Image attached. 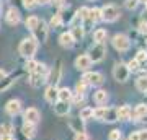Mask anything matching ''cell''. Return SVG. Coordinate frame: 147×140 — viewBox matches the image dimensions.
<instances>
[{
	"label": "cell",
	"mask_w": 147,
	"mask_h": 140,
	"mask_svg": "<svg viewBox=\"0 0 147 140\" xmlns=\"http://www.w3.org/2000/svg\"><path fill=\"white\" fill-rule=\"evenodd\" d=\"M18 51H20V54L23 56V57L31 59L33 56L36 54V51H38V41L34 39V38H26V39L21 41Z\"/></svg>",
	"instance_id": "1"
},
{
	"label": "cell",
	"mask_w": 147,
	"mask_h": 140,
	"mask_svg": "<svg viewBox=\"0 0 147 140\" xmlns=\"http://www.w3.org/2000/svg\"><path fill=\"white\" fill-rule=\"evenodd\" d=\"M106 54V47L103 46V42H95V46L90 49V60H92V64L93 62H100V60H103V57H105Z\"/></svg>",
	"instance_id": "2"
},
{
	"label": "cell",
	"mask_w": 147,
	"mask_h": 140,
	"mask_svg": "<svg viewBox=\"0 0 147 140\" xmlns=\"http://www.w3.org/2000/svg\"><path fill=\"white\" fill-rule=\"evenodd\" d=\"M111 42H113L115 49H118L119 52H126L131 47V41H129V38L126 34H116Z\"/></svg>",
	"instance_id": "3"
},
{
	"label": "cell",
	"mask_w": 147,
	"mask_h": 140,
	"mask_svg": "<svg viewBox=\"0 0 147 140\" xmlns=\"http://www.w3.org/2000/svg\"><path fill=\"white\" fill-rule=\"evenodd\" d=\"M129 70H127V65H124V64H116L115 68H113V77H115V80H118V82L124 83L127 82V78H129Z\"/></svg>",
	"instance_id": "4"
},
{
	"label": "cell",
	"mask_w": 147,
	"mask_h": 140,
	"mask_svg": "<svg viewBox=\"0 0 147 140\" xmlns=\"http://www.w3.org/2000/svg\"><path fill=\"white\" fill-rule=\"evenodd\" d=\"M100 11H101V20L110 21V23L118 20V16H119V10L115 5H105Z\"/></svg>",
	"instance_id": "5"
},
{
	"label": "cell",
	"mask_w": 147,
	"mask_h": 140,
	"mask_svg": "<svg viewBox=\"0 0 147 140\" xmlns=\"http://www.w3.org/2000/svg\"><path fill=\"white\" fill-rule=\"evenodd\" d=\"M87 85H95V86H100L103 83V75L98 72H90V73H85L84 78H82Z\"/></svg>",
	"instance_id": "6"
},
{
	"label": "cell",
	"mask_w": 147,
	"mask_h": 140,
	"mask_svg": "<svg viewBox=\"0 0 147 140\" xmlns=\"http://www.w3.org/2000/svg\"><path fill=\"white\" fill-rule=\"evenodd\" d=\"M33 33H34V39H36V41L44 42L46 41V38H47V26H46V23H44L42 20H39L38 26L33 29Z\"/></svg>",
	"instance_id": "7"
},
{
	"label": "cell",
	"mask_w": 147,
	"mask_h": 140,
	"mask_svg": "<svg viewBox=\"0 0 147 140\" xmlns=\"http://www.w3.org/2000/svg\"><path fill=\"white\" fill-rule=\"evenodd\" d=\"M39 119H41V114H39V111L36 108H28L25 111V122H28V124H36Z\"/></svg>",
	"instance_id": "8"
},
{
	"label": "cell",
	"mask_w": 147,
	"mask_h": 140,
	"mask_svg": "<svg viewBox=\"0 0 147 140\" xmlns=\"http://www.w3.org/2000/svg\"><path fill=\"white\" fill-rule=\"evenodd\" d=\"M75 67L79 70H88L92 67V60H90L88 56H79L75 59Z\"/></svg>",
	"instance_id": "9"
},
{
	"label": "cell",
	"mask_w": 147,
	"mask_h": 140,
	"mask_svg": "<svg viewBox=\"0 0 147 140\" xmlns=\"http://www.w3.org/2000/svg\"><path fill=\"white\" fill-rule=\"evenodd\" d=\"M7 113L10 116H16L18 113L21 111V103L18 101V99H11V101H8L7 103Z\"/></svg>",
	"instance_id": "10"
},
{
	"label": "cell",
	"mask_w": 147,
	"mask_h": 140,
	"mask_svg": "<svg viewBox=\"0 0 147 140\" xmlns=\"http://www.w3.org/2000/svg\"><path fill=\"white\" fill-rule=\"evenodd\" d=\"M69 111H70L69 103H64V101H57V103H54V113H56L57 116H67Z\"/></svg>",
	"instance_id": "11"
},
{
	"label": "cell",
	"mask_w": 147,
	"mask_h": 140,
	"mask_svg": "<svg viewBox=\"0 0 147 140\" xmlns=\"http://www.w3.org/2000/svg\"><path fill=\"white\" fill-rule=\"evenodd\" d=\"M7 23L8 25H18L20 23V11L16 8H10L7 11Z\"/></svg>",
	"instance_id": "12"
},
{
	"label": "cell",
	"mask_w": 147,
	"mask_h": 140,
	"mask_svg": "<svg viewBox=\"0 0 147 140\" xmlns=\"http://www.w3.org/2000/svg\"><path fill=\"white\" fill-rule=\"evenodd\" d=\"M85 20H87V25H93V23H96V21H100L101 20L100 8H92V10L88 11V16H87Z\"/></svg>",
	"instance_id": "13"
},
{
	"label": "cell",
	"mask_w": 147,
	"mask_h": 140,
	"mask_svg": "<svg viewBox=\"0 0 147 140\" xmlns=\"http://www.w3.org/2000/svg\"><path fill=\"white\" fill-rule=\"evenodd\" d=\"M70 127H72L74 132H77V134L85 132V122H84V119H80V117H74V119H70Z\"/></svg>",
	"instance_id": "14"
},
{
	"label": "cell",
	"mask_w": 147,
	"mask_h": 140,
	"mask_svg": "<svg viewBox=\"0 0 147 140\" xmlns=\"http://www.w3.org/2000/svg\"><path fill=\"white\" fill-rule=\"evenodd\" d=\"M59 42H61V46L62 47H72L74 46V38L70 33H62L61 34V38H59Z\"/></svg>",
	"instance_id": "15"
},
{
	"label": "cell",
	"mask_w": 147,
	"mask_h": 140,
	"mask_svg": "<svg viewBox=\"0 0 147 140\" xmlns=\"http://www.w3.org/2000/svg\"><path fill=\"white\" fill-rule=\"evenodd\" d=\"M116 114H118L119 121H127L131 119V109H129V106H121L119 109H116Z\"/></svg>",
	"instance_id": "16"
},
{
	"label": "cell",
	"mask_w": 147,
	"mask_h": 140,
	"mask_svg": "<svg viewBox=\"0 0 147 140\" xmlns=\"http://www.w3.org/2000/svg\"><path fill=\"white\" fill-rule=\"evenodd\" d=\"M57 99L59 101H64V103H69L72 99V91L69 88H61L57 90Z\"/></svg>",
	"instance_id": "17"
},
{
	"label": "cell",
	"mask_w": 147,
	"mask_h": 140,
	"mask_svg": "<svg viewBox=\"0 0 147 140\" xmlns=\"http://www.w3.org/2000/svg\"><path fill=\"white\" fill-rule=\"evenodd\" d=\"M21 132H23V135H25V137H28V139H33V137L36 135L34 124H28V122H25V124H23V129H21Z\"/></svg>",
	"instance_id": "18"
},
{
	"label": "cell",
	"mask_w": 147,
	"mask_h": 140,
	"mask_svg": "<svg viewBox=\"0 0 147 140\" xmlns=\"http://www.w3.org/2000/svg\"><path fill=\"white\" fill-rule=\"evenodd\" d=\"M46 101L47 103H56L57 101V88L56 86H49L46 90Z\"/></svg>",
	"instance_id": "19"
},
{
	"label": "cell",
	"mask_w": 147,
	"mask_h": 140,
	"mask_svg": "<svg viewBox=\"0 0 147 140\" xmlns=\"http://www.w3.org/2000/svg\"><path fill=\"white\" fill-rule=\"evenodd\" d=\"M93 99H95V103L103 104V103H106V99H108V93H106L105 90H98V91H95Z\"/></svg>",
	"instance_id": "20"
},
{
	"label": "cell",
	"mask_w": 147,
	"mask_h": 140,
	"mask_svg": "<svg viewBox=\"0 0 147 140\" xmlns=\"http://www.w3.org/2000/svg\"><path fill=\"white\" fill-rule=\"evenodd\" d=\"M46 82V77H41V75H38V73H31V77H30V83H31V86H41L42 83Z\"/></svg>",
	"instance_id": "21"
},
{
	"label": "cell",
	"mask_w": 147,
	"mask_h": 140,
	"mask_svg": "<svg viewBox=\"0 0 147 140\" xmlns=\"http://www.w3.org/2000/svg\"><path fill=\"white\" fill-rule=\"evenodd\" d=\"M147 116V104H137L136 109H134V117L139 119V117H146Z\"/></svg>",
	"instance_id": "22"
},
{
	"label": "cell",
	"mask_w": 147,
	"mask_h": 140,
	"mask_svg": "<svg viewBox=\"0 0 147 140\" xmlns=\"http://www.w3.org/2000/svg\"><path fill=\"white\" fill-rule=\"evenodd\" d=\"M70 34H72L74 41H80V39L84 38V26H74Z\"/></svg>",
	"instance_id": "23"
},
{
	"label": "cell",
	"mask_w": 147,
	"mask_h": 140,
	"mask_svg": "<svg viewBox=\"0 0 147 140\" xmlns=\"http://www.w3.org/2000/svg\"><path fill=\"white\" fill-rule=\"evenodd\" d=\"M105 121H108V122H115V121H118V114H116V109L113 108H106V113H105V117H103Z\"/></svg>",
	"instance_id": "24"
},
{
	"label": "cell",
	"mask_w": 147,
	"mask_h": 140,
	"mask_svg": "<svg viewBox=\"0 0 147 140\" xmlns=\"http://www.w3.org/2000/svg\"><path fill=\"white\" fill-rule=\"evenodd\" d=\"M136 86L139 91H142V93H146L147 91V78L146 77H141L136 80Z\"/></svg>",
	"instance_id": "25"
},
{
	"label": "cell",
	"mask_w": 147,
	"mask_h": 140,
	"mask_svg": "<svg viewBox=\"0 0 147 140\" xmlns=\"http://www.w3.org/2000/svg\"><path fill=\"white\" fill-rule=\"evenodd\" d=\"M38 23H39V18H38V16H30V18L26 20V28L30 29V31H33V29L38 26Z\"/></svg>",
	"instance_id": "26"
},
{
	"label": "cell",
	"mask_w": 147,
	"mask_h": 140,
	"mask_svg": "<svg viewBox=\"0 0 147 140\" xmlns=\"http://www.w3.org/2000/svg\"><path fill=\"white\" fill-rule=\"evenodd\" d=\"M106 38V31L105 29H96V31L93 33V39L95 42H103Z\"/></svg>",
	"instance_id": "27"
},
{
	"label": "cell",
	"mask_w": 147,
	"mask_h": 140,
	"mask_svg": "<svg viewBox=\"0 0 147 140\" xmlns=\"http://www.w3.org/2000/svg\"><path fill=\"white\" fill-rule=\"evenodd\" d=\"M36 67H38V62H36V60H33V59H28L26 64H25V68H26L30 73H34Z\"/></svg>",
	"instance_id": "28"
},
{
	"label": "cell",
	"mask_w": 147,
	"mask_h": 140,
	"mask_svg": "<svg viewBox=\"0 0 147 140\" xmlns=\"http://www.w3.org/2000/svg\"><path fill=\"white\" fill-rule=\"evenodd\" d=\"M61 72H62V68H61V62H57V65H56V72H53V82H54V85L61 80ZM53 85V86H54Z\"/></svg>",
	"instance_id": "29"
},
{
	"label": "cell",
	"mask_w": 147,
	"mask_h": 140,
	"mask_svg": "<svg viewBox=\"0 0 147 140\" xmlns=\"http://www.w3.org/2000/svg\"><path fill=\"white\" fill-rule=\"evenodd\" d=\"M92 116H93V109H92V108H84L82 111H80L79 117L85 121V119H88V117H92Z\"/></svg>",
	"instance_id": "30"
},
{
	"label": "cell",
	"mask_w": 147,
	"mask_h": 140,
	"mask_svg": "<svg viewBox=\"0 0 147 140\" xmlns=\"http://www.w3.org/2000/svg\"><path fill=\"white\" fill-rule=\"evenodd\" d=\"M11 130H13L11 124H3V125H0V135H11Z\"/></svg>",
	"instance_id": "31"
},
{
	"label": "cell",
	"mask_w": 147,
	"mask_h": 140,
	"mask_svg": "<svg viewBox=\"0 0 147 140\" xmlns=\"http://www.w3.org/2000/svg\"><path fill=\"white\" fill-rule=\"evenodd\" d=\"M34 73H38V75H41V77H47V68L44 64H38L36 70H34Z\"/></svg>",
	"instance_id": "32"
},
{
	"label": "cell",
	"mask_w": 147,
	"mask_h": 140,
	"mask_svg": "<svg viewBox=\"0 0 147 140\" xmlns=\"http://www.w3.org/2000/svg\"><path fill=\"white\" fill-rule=\"evenodd\" d=\"M105 113H106V108L93 109V117H96V119H103V117H105Z\"/></svg>",
	"instance_id": "33"
},
{
	"label": "cell",
	"mask_w": 147,
	"mask_h": 140,
	"mask_svg": "<svg viewBox=\"0 0 147 140\" xmlns=\"http://www.w3.org/2000/svg\"><path fill=\"white\" fill-rule=\"evenodd\" d=\"M88 11H90V8H87V7H82V8L77 11V16H79L80 20H85V18L88 16Z\"/></svg>",
	"instance_id": "34"
},
{
	"label": "cell",
	"mask_w": 147,
	"mask_h": 140,
	"mask_svg": "<svg viewBox=\"0 0 147 140\" xmlns=\"http://www.w3.org/2000/svg\"><path fill=\"white\" fill-rule=\"evenodd\" d=\"M75 88H77V93H79V94H84L85 90H87V83H85L84 80H80V82L77 83V86H75Z\"/></svg>",
	"instance_id": "35"
},
{
	"label": "cell",
	"mask_w": 147,
	"mask_h": 140,
	"mask_svg": "<svg viewBox=\"0 0 147 140\" xmlns=\"http://www.w3.org/2000/svg\"><path fill=\"white\" fill-rule=\"evenodd\" d=\"M136 60L139 64L146 62V60H147V52L146 51H139V52H137V56H136Z\"/></svg>",
	"instance_id": "36"
},
{
	"label": "cell",
	"mask_w": 147,
	"mask_h": 140,
	"mask_svg": "<svg viewBox=\"0 0 147 140\" xmlns=\"http://www.w3.org/2000/svg\"><path fill=\"white\" fill-rule=\"evenodd\" d=\"M127 70H129V72H136V70H139V62H137L136 59L127 64Z\"/></svg>",
	"instance_id": "37"
},
{
	"label": "cell",
	"mask_w": 147,
	"mask_h": 140,
	"mask_svg": "<svg viewBox=\"0 0 147 140\" xmlns=\"http://www.w3.org/2000/svg\"><path fill=\"white\" fill-rule=\"evenodd\" d=\"M137 3H139L137 0H126V2H124V7H126L127 10H134L137 7Z\"/></svg>",
	"instance_id": "38"
},
{
	"label": "cell",
	"mask_w": 147,
	"mask_h": 140,
	"mask_svg": "<svg viewBox=\"0 0 147 140\" xmlns=\"http://www.w3.org/2000/svg\"><path fill=\"white\" fill-rule=\"evenodd\" d=\"M110 140H119L121 139V132L118 129H115V130H111L110 132V137H108Z\"/></svg>",
	"instance_id": "39"
},
{
	"label": "cell",
	"mask_w": 147,
	"mask_h": 140,
	"mask_svg": "<svg viewBox=\"0 0 147 140\" xmlns=\"http://www.w3.org/2000/svg\"><path fill=\"white\" fill-rule=\"evenodd\" d=\"M59 25H61V15H54L53 20H51V26L53 28H57Z\"/></svg>",
	"instance_id": "40"
},
{
	"label": "cell",
	"mask_w": 147,
	"mask_h": 140,
	"mask_svg": "<svg viewBox=\"0 0 147 140\" xmlns=\"http://www.w3.org/2000/svg\"><path fill=\"white\" fill-rule=\"evenodd\" d=\"M74 140H90V137L85 132H82V134H75V139Z\"/></svg>",
	"instance_id": "41"
},
{
	"label": "cell",
	"mask_w": 147,
	"mask_h": 140,
	"mask_svg": "<svg viewBox=\"0 0 147 140\" xmlns=\"http://www.w3.org/2000/svg\"><path fill=\"white\" fill-rule=\"evenodd\" d=\"M137 137H139V140H147V129L137 132Z\"/></svg>",
	"instance_id": "42"
},
{
	"label": "cell",
	"mask_w": 147,
	"mask_h": 140,
	"mask_svg": "<svg viewBox=\"0 0 147 140\" xmlns=\"http://www.w3.org/2000/svg\"><path fill=\"white\" fill-rule=\"evenodd\" d=\"M74 103H75V104H80V103H84V94H79V93H77V96L74 98Z\"/></svg>",
	"instance_id": "43"
},
{
	"label": "cell",
	"mask_w": 147,
	"mask_h": 140,
	"mask_svg": "<svg viewBox=\"0 0 147 140\" xmlns=\"http://www.w3.org/2000/svg\"><path fill=\"white\" fill-rule=\"evenodd\" d=\"M23 2H25V7H26V8H33V7L36 5L34 0H23Z\"/></svg>",
	"instance_id": "44"
},
{
	"label": "cell",
	"mask_w": 147,
	"mask_h": 140,
	"mask_svg": "<svg viewBox=\"0 0 147 140\" xmlns=\"http://www.w3.org/2000/svg\"><path fill=\"white\" fill-rule=\"evenodd\" d=\"M54 7H62L64 5V0H49Z\"/></svg>",
	"instance_id": "45"
},
{
	"label": "cell",
	"mask_w": 147,
	"mask_h": 140,
	"mask_svg": "<svg viewBox=\"0 0 147 140\" xmlns=\"http://www.w3.org/2000/svg\"><path fill=\"white\" fill-rule=\"evenodd\" d=\"M139 31H141V33H147V23L142 21L141 25H139Z\"/></svg>",
	"instance_id": "46"
},
{
	"label": "cell",
	"mask_w": 147,
	"mask_h": 140,
	"mask_svg": "<svg viewBox=\"0 0 147 140\" xmlns=\"http://www.w3.org/2000/svg\"><path fill=\"white\" fill-rule=\"evenodd\" d=\"M47 2H49V0H34V3H36V5H46Z\"/></svg>",
	"instance_id": "47"
},
{
	"label": "cell",
	"mask_w": 147,
	"mask_h": 140,
	"mask_svg": "<svg viewBox=\"0 0 147 140\" xmlns=\"http://www.w3.org/2000/svg\"><path fill=\"white\" fill-rule=\"evenodd\" d=\"M0 140H13L11 135H0Z\"/></svg>",
	"instance_id": "48"
},
{
	"label": "cell",
	"mask_w": 147,
	"mask_h": 140,
	"mask_svg": "<svg viewBox=\"0 0 147 140\" xmlns=\"http://www.w3.org/2000/svg\"><path fill=\"white\" fill-rule=\"evenodd\" d=\"M5 77H7L5 70H2V68H0V82H2V80H5Z\"/></svg>",
	"instance_id": "49"
},
{
	"label": "cell",
	"mask_w": 147,
	"mask_h": 140,
	"mask_svg": "<svg viewBox=\"0 0 147 140\" xmlns=\"http://www.w3.org/2000/svg\"><path fill=\"white\" fill-rule=\"evenodd\" d=\"M129 140H139V137H137V132H134V134L129 135Z\"/></svg>",
	"instance_id": "50"
},
{
	"label": "cell",
	"mask_w": 147,
	"mask_h": 140,
	"mask_svg": "<svg viewBox=\"0 0 147 140\" xmlns=\"http://www.w3.org/2000/svg\"><path fill=\"white\" fill-rule=\"evenodd\" d=\"M142 21H144V23H147V11H144V13H142Z\"/></svg>",
	"instance_id": "51"
},
{
	"label": "cell",
	"mask_w": 147,
	"mask_h": 140,
	"mask_svg": "<svg viewBox=\"0 0 147 140\" xmlns=\"http://www.w3.org/2000/svg\"><path fill=\"white\" fill-rule=\"evenodd\" d=\"M137 2H144V3H146V2H147V0H137Z\"/></svg>",
	"instance_id": "52"
},
{
	"label": "cell",
	"mask_w": 147,
	"mask_h": 140,
	"mask_svg": "<svg viewBox=\"0 0 147 140\" xmlns=\"http://www.w3.org/2000/svg\"><path fill=\"white\" fill-rule=\"evenodd\" d=\"M0 11H2V0H0Z\"/></svg>",
	"instance_id": "53"
},
{
	"label": "cell",
	"mask_w": 147,
	"mask_h": 140,
	"mask_svg": "<svg viewBox=\"0 0 147 140\" xmlns=\"http://www.w3.org/2000/svg\"><path fill=\"white\" fill-rule=\"evenodd\" d=\"M146 5H147V2H146Z\"/></svg>",
	"instance_id": "54"
}]
</instances>
